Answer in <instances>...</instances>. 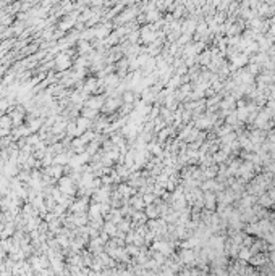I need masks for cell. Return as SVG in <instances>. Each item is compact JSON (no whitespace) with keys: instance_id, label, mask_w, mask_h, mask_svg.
<instances>
[{"instance_id":"obj_1","label":"cell","mask_w":275,"mask_h":276,"mask_svg":"<svg viewBox=\"0 0 275 276\" xmlns=\"http://www.w3.org/2000/svg\"><path fill=\"white\" fill-rule=\"evenodd\" d=\"M204 205H206L207 208H211V210H212V208L215 207V197H214L212 194H207L206 199H204Z\"/></svg>"},{"instance_id":"obj_2","label":"cell","mask_w":275,"mask_h":276,"mask_svg":"<svg viewBox=\"0 0 275 276\" xmlns=\"http://www.w3.org/2000/svg\"><path fill=\"white\" fill-rule=\"evenodd\" d=\"M270 204H272V199H270V195H262V199H261V205H264V207L267 205V207H269Z\"/></svg>"},{"instance_id":"obj_3","label":"cell","mask_w":275,"mask_h":276,"mask_svg":"<svg viewBox=\"0 0 275 276\" xmlns=\"http://www.w3.org/2000/svg\"><path fill=\"white\" fill-rule=\"evenodd\" d=\"M251 255H252V252H249L248 249H241V252H240V257H241V259H244V260H248Z\"/></svg>"}]
</instances>
